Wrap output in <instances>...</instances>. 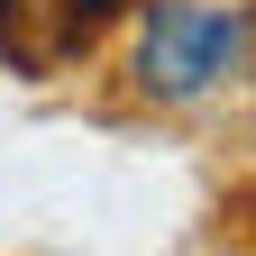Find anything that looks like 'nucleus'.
Segmentation results:
<instances>
[{"label":"nucleus","instance_id":"1","mask_svg":"<svg viewBox=\"0 0 256 256\" xmlns=\"http://www.w3.org/2000/svg\"><path fill=\"white\" fill-rule=\"evenodd\" d=\"M256 64V18L220 10V0H146L138 10V46H128V82L156 110H192L220 82H238Z\"/></svg>","mask_w":256,"mask_h":256}]
</instances>
